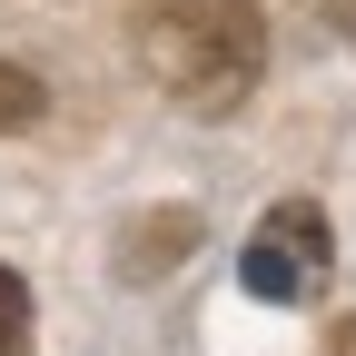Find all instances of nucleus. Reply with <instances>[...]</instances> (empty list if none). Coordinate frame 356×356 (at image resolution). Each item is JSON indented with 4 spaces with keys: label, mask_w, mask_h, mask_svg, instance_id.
Segmentation results:
<instances>
[{
    "label": "nucleus",
    "mask_w": 356,
    "mask_h": 356,
    "mask_svg": "<svg viewBox=\"0 0 356 356\" xmlns=\"http://www.w3.org/2000/svg\"><path fill=\"white\" fill-rule=\"evenodd\" d=\"M40 109H50V89H40V70H20V60H0V139H10V129H30Z\"/></svg>",
    "instance_id": "nucleus-3"
},
{
    "label": "nucleus",
    "mask_w": 356,
    "mask_h": 356,
    "mask_svg": "<svg viewBox=\"0 0 356 356\" xmlns=\"http://www.w3.org/2000/svg\"><path fill=\"white\" fill-rule=\"evenodd\" d=\"M0 356H30V287H20V267H0Z\"/></svg>",
    "instance_id": "nucleus-5"
},
{
    "label": "nucleus",
    "mask_w": 356,
    "mask_h": 356,
    "mask_svg": "<svg viewBox=\"0 0 356 356\" xmlns=\"http://www.w3.org/2000/svg\"><path fill=\"white\" fill-rule=\"evenodd\" d=\"M327 267H337V228H327V208L317 198H277L257 218V238L238 248V287L257 307H307L327 287Z\"/></svg>",
    "instance_id": "nucleus-2"
},
{
    "label": "nucleus",
    "mask_w": 356,
    "mask_h": 356,
    "mask_svg": "<svg viewBox=\"0 0 356 356\" xmlns=\"http://www.w3.org/2000/svg\"><path fill=\"white\" fill-rule=\"evenodd\" d=\"M129 40H139V70L198 119H228L267 70V10L257 0H139Z\"/></svg>",
    "instance_id": "nucleus-1"
},
{
    "label": "nucleus",
    "mask_w": 356,
    "mask_h": 356,
    "mask_svg": "<svg viewBox=\"0 0 356 356\" xmlns=\"http://www.w3.org/2000/svg\"><path fill=\"white\" fill-rule=\"evenodd\" d=\"M327 356H356V327H346V337H327Z\"/></svg>",
    "instance_id": "nucleus-7"
},
{
    "label": "nucleus",
    "mask_w": 356,
    "mask_h": 356,
    "mask_svg": "<svg viewBox=\"0 0 356 356\" xmlns=\"http://www.w3.org/2000/svg\"><path fill=\"white\" fill-rule=\"evenodd\" d=\"M188 248H198V218H188V208H168V218H159V228H149L139 248H129V277H149V267H159V257H188Z\"/></svg>",
    "instance_id": "nucleus-4"
},
{
    "label": "nucleus",
    "mask_w": 356,
    "mask_h": 356,
    "mask_svg": "<svg viewBox=\"0 0 356 356\" xmlns=\"http://www.w3.org/2000/svg\"><path fill=\"white\" fill-rule=\"evenodd\" d=\"M307 20H317V30H337L346 50H356V0H307Z\"/></svg>",
    "instance_id": "nucleus-6"
}]
</instances>
